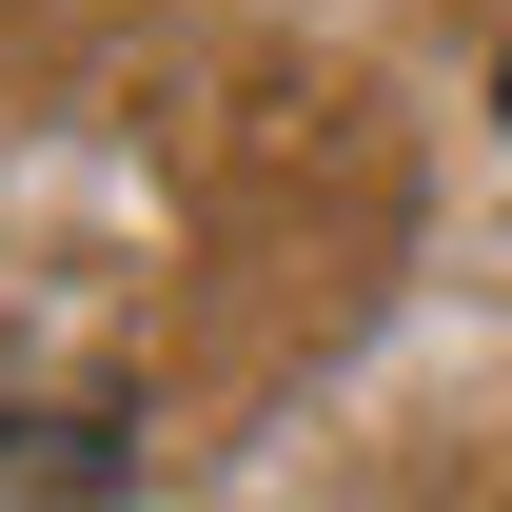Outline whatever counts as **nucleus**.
Segmentation results:
<instances>
[{"label":"nucleus","instance_id":"f257e3e1","mask_svg":"<svg viewBox=\"0 0 512 512\" xmlns=\"http://www.w3.org/2000/svg\"><path fill=\"white\" fill-rule=\"evenodd\" d=\"M493 119H512V60H493Z\"/></svg>","mask_w":512,"mask_h":512}]
</instances>
